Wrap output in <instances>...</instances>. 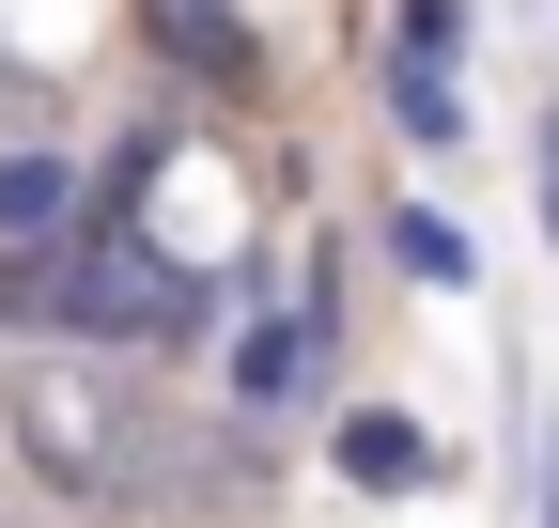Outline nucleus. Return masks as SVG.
<instances>
[{
  "instance_id": "f257e3e1",
  "label": "nucleus",
  "mask_w": 559,
  "mask_h": 528,
  "mask_svg": "<svg viewBox=\"0 0 559 528\" xmlns=\"http://www.w3.org/2000/svg\"><path fill=\"white\" fill-rule=\"evenodd\" d=\"M0 435H16V467H32L47 497H79V513H124V497L171 482L156 405H140L109 358H32L16 388H0Z\"/></svg>"
},
{
  "instance_id": "f03ea898",
  "label": "nucleus",
  "mask_w": 559,
  "mask_h": 528,
  "mask_svg": "<svg viewBox=\"0 0 559 528\" xmlns=\"http://www.w3.org/2000/svg\"><path fill=\"white\" fill-rule=\"evenodd\" d=\"M47 311H79V326H109V343H187L202 326V280L140 233V218H94L79 233V264L47 280Z\"/></svg>"
},
{
  "instance_id": "7ed1b4c3",
  "label": "nucleus",
  "mask_w": 559,
  "mask_h": 528,
  "mask_svg": "<svg viewBox=\"0 0 559 528\" xmlns=\"http://www.w3.org/2000/svg\"><path fill=\"white\" fill-rule=\"evenodd\" d=\"M311 358H326V264H311L296 296H280V326L234 358V388H249V405H280V388H311Z\"/></svg>"
},
{
  "instance_id": "20e7f679",
  "label": "nucleus",
  "mask_w": 559,
  "mask_h": 528,
  "mask_svg": "<svg viewBox=\"0 0 559 528\" xmlns=\"http://www.w3.org/2000/svg\"><path fill=\"white\" fill-rule=\"evenodd\" d=\"M342 482L419 497V482H436V435H419V420H389V405H358V420H342Z\"/></svg>"
},
{
  "instance_id": "39448f33",
  "label": "nucleus",
  "mask_w": 559,
  "mask_h": 528,
  "mask_svg": "<svg viewBox=\"0 0 559 528\" xmlns=\"http://www.w3.org/2000/svg\"><path fill=\"white\" fill-rule=\"evenodd\" d=\"M62 218H79V171L62 156H0V249H47Z\"/></svg>"
},
{
  "instance_id": "423d86ee",
  "label": "nucleus",
  "mask_w": 559,
  "mask_h": 528,
  "mask_svg": "<svg viewBox=\"0 0 559 528\" xmlns=\"http://www.w3.org/2000/svg\"><path fill=\"white\" fill-rule=\"evenodd\" d=\"M156 32H171V62H202V79H249V32L218 16V0H156Z\"/></svg>"
},
{
  "instance_id": "0eeeda50",
  "label": "nucleus",
  "mask_w": 559,
  "mask_h": 528,
  "mask_svg": "<svg viewBox=\"0 0 559 528\" xmlns=\"http://www.w3.org/2000/svg\"><path fill=\"white\" fill-rule=\"evenodd\" d=\"M389 109H404V141H451V79H436V32L404 47V94H389Z\"/></svg>"
},
{
  "instance_id": "6e6552de",
  "label": "nucleus",
  "mask_w": 559,
  "mask_h": 528,
  "mask_svg": "<svg viewBox=\"0 0 559 528\" xmlns=\"http://www.w3.org/2000/svg\"><path fill=\"white\" fill-rule=\"evenodd\" d=\"M544 233H559V124H544Z\"/></svg>"
},
{
  "instance_id": "1a4fd4ad",
  "label": "nucleus",
  "mask_w": 559,
  "mask_h": 528,
  "mask_svg": "<svg viewBox=\"0 0 559 528\" xmlns=\"http://www.w3.org/2000/svg\"><path fill=\"white\" fill-rule=\"evenodd\" d=\"M544 528H559V451H544Z\"/></svg>"
}]
</instances>
